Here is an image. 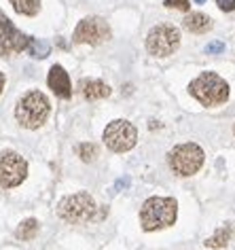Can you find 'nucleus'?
<instances>
[{
	"mask_svg": "<svg viewBox=\"0 0 235 250\" xmlns=\"http://www.w3.org/2000/svg\"><path fill=\"white\" fill-rule=\"evenodd\" d=\"M216 4H218V9L225 11V13H231V11H235V0H216Z\"/></svg>",
	"mask_w": 235,
	"mask_h": 250,
	"instance_id": "nucleus-21",
	"label": "nucleus"
},
{
	"mask_svg": "<svg viewBox=\"0 0 235 250\" xmlns=\"http://www.w3.org/2000/svg\"><path fill=\"white\" fill-rule=\"evenodd\" d=\"M178 47H180V30L172 23H159L146 36L148 53L157 55V58H168L178 51Z\"/></svg>",
	"mask_w": 235,
	"mask_h": 250,
	"instance_id": "nucleus-6",
	"label": "nucleus"
},
{
	"mask_svg": "<svg viewBox=\"0 0 235 250\" xmlns=\"http://www.w3.org/2000/svg\"><path fill=\"white\" fill-rule=\"evenodd\" d=\"M206 155H203L201 146L195 142H184V145L174 146L168 153V166L176 176H193L201 170Z\"/></svg>",
	"mask_w": 235,
	"mask_h": 250,
	"instance_id": "nucleus-5",
	"label": "nucleus"
},
{
	"mask_svg": "<svg viewBox=\"0 0 235 250\" xmlns=\"http://www.w3.org/2000/svg\"><path fill=\"white\" fill-rule=\"evenodd\" d=\"M28 51H30V55H32V58L42 60V58H47V55H49V51H51V47H49V42L40 41V39H30Z\"/></svg>",
	"mask_w": 235,
	"mask_h": 250,
	"instance_id": "nucleus-17",
	"label": "nucleus"
},
{
	"mask_svg": "<svg viewBox=\"0 0 235 250\" xmlns=\"http://www.w3.org/2000/svg\"><path fill=\"white\" fill-rule=\"evenodd\" d=\"M83 96L87 100H104L110 96V87L102 81H83Z\"/></svg>",
	"mask_w": 235,
	"mask_h": 250,
	"instance_id": "nucleus-13",
	"label": "nucleus"
},
{
	"mask_svg": "<svg viewBox=\"0 0 235 250\" xmlns=\"http://www.w3.org/2000/svg\"><path fill=\"white\" fill-rule=\"evenodd\" d=\"M2 89H4V74L0 72V93H2Z\"/></svg>",
	"mask_w": 235,
	"mask_h": 250,
	"instance_id": "nucleus-23",
	"label": "nucleus"
},
{
	"mask_svg": "<svg viewBox=\"0 0 235 250\" xmlns=\"http://www.w3.org/2000/svg\"><path fill=\"white\" fill-rule=\"evenodd\" d=\"M195 2H197V4H203V2H206V0H195Z\"/></svg>",
	"mask_w": 235,
	"mask_h": 250,
	"instance_id": "nucleus-24",
	"label": "nucleus"
},
{
	"mask_svg": "<svg viewBox=\"0 0 235 250\" xmlns=\"http://www.w3.org/2000/svg\"><path fill=\"white\" fill-rule=\"evenodd\" d=\"M49 112H51V104L49 98L42 91H28L23 93L21 100L15 106V119L21 127L26 129H39L42 123L47 121Z\"/></svg>",
	"mask_w": 235,
	"mask_h": 250,
	"instance_id": "nucleus-2",
	"label": "nucleus"
},
{
	"mask_svg": "<svg viewBox=\"0 0 235 250\" xmlns=\"http://www.w3.org/2000/svg\"><path fill=\"white\" fill-rule=\"evenodd\" d=\"M77 153H78V157H81L85 164H89V161H94L98 157V146L91 145V142H83V145H78Z\"/></svg>",
	"mask_w": 235,
	"mask_h": 250,
	"instance_id": "nucleus-18",
	"label": "nucleus"
},
{
	"mask_svg": "<svg viewBox=\"0 0 235 250\" xmlns=\"http://www.w3.org/2000/svg\"><path fill=\"white\" fill-rule=\"evenodd\" d=\"M222 51H225V42H220V41H214L206 47V53H210V55H216V53H222Z\"/></svg>",
	"mask_w": 235,
	"mask_h": 250,
	"instance_id": "nucleus-20",
	"label": "nucleus"
},
{
	"mask_svg": "<svg viewBox=\"0 0 235 250\" xmlns=\"http://www.w3.org/2000/svg\"><path fill=\"white\" fill-rule=\"evenodd\" d=\"M110 26L102 17H85L78 21L77 30L72 34V42L77 45H102L110 39Z\"/></svg>",
	"mask_w": 235,
	"mask_h": 250,
	"instance_id": "nucleus-9",
	"label": "nucleus"
},
{
	"mask_svg": "<svg viewBox=\"0 0 235 250\" xmlns=\"http://www.w3.org/2000/svg\"><path fill=\"white\" fill-rule=\"evenodd\" d=\"M28 176V161L15 151L0 153V187L13 189L20 187Z\"/></svg>",
	"mask_w": 235,
	"mask_h": 250,
	"instance_id": "nucleus-8",
	"label": "nucleus"
},
{
	"mask_svg": "<svg viewBox=\"0 0 235 250\" xmlns=\"http://www.w3.org/2000/svg\"><path fill=\"white\" fill-rule=\"evenodd\" d=\"M58 216L70 225H81V223L94 221L98 216L96 199L85 191L61 197L59 204H58Z\"/></svg>",
	"mask_w": 235,
	"mask_h": 250,
	"instance_id": "nucleus-4",
	"label": "nucleus"
},
{
	"mask_svg": "<svg viewBox=\"0 0 235 250\" xmlns=\"http://www.w3.org/2000/svg\"><path fill=\"white\" fill-rule=\"evenodd\" d=\"M233 134H235V125H233Z\"/></svg>",
	"mask_w": 235,
	"mask_h": 250,
	"instance_id": "nucleus-25",
	"label": "nucleus"
},
{
	"mask_svg": "<svg viewBox=\"0 0 235 250\" xmlns=\"http://www.w3.org/2000/svg\"><path fill=\"white\" fill-rule=\"evenodd\" d=\"M231 235H233V227L231 225H225V227H220L212 237H208L206 242V246L208 248H225L229 242H231Z\"/></svg>",
	"mask_w": 235,
	"mask_h": 250,
	"instance_id": "nucleus-14",
	"label": "nucleus"
},
{
	"mask_svg": "<svg viewBox=\"0 0 235 250\" xmlns=\"http://www.w3.org/2000/svg\"><path fill=\"white\" fill-rule=\"evenodd\" d=\"M178 216V202L174 197H148L140 208V225L146 233L172 227Z\"/></svg>",
	"mask_w": 235,
	"mask_h": 250,
	"instance_id": "nucleus-1",
	"label": "nucleus"
},
{
	"mask_svg": "<svg viewBox=\"0 0 235 250\" xmlns=\"http://www.w3.org/2000/svg\"><path fill=\"white\" fill-rule=\"evenodd\" d=\"M13 4V9L17 11L20 15H28L32 17L40 11V0H9Z\"/></svg>",
	"mask_w": 235,
	"mask_h": 250,
	"instance_id": "nucleus-15",
	"label": "nucleus"
},
{
	"mask_svg": "<svg viewBox=\"0 0 235 250\" xmlns=\"http://www.w3.org/2000/svg\"><path fill=\"white\" fill-rule=\"evenodd\" d=\"M138 142V129L125 119H115L104 129V145L113 153H127Z\"/></svg>",
	"mask_w": 235,
	"mask_h": 250,
	"instance_id": "nucleus-7",
	"label": "nucleus"
},
{
	"mask_svg": "<svg viewBox=\"0 0 235 250\" xmlns=\"http://www.w3.org/2000/svg\"><path fill=\"white\" fill-rule=\"evenodd\" d=\"M189 93L199 100L201 106H218L229 100V85L216 72H201L189 83Z\"/></svg>",
	"mask_w": 235,
	"mask_h": 250,
	"instance_id": "nucleus-3",
	"label": "nucleus"
},
{
	"mask_svg": "<svg viewBox=\"0 0 235 250\" xmlns=\"http://www.w3.org/2000/svg\"><path fill=\"white\" fill-rule=\"evenodd\" d=\"M165 7L168 9H178V11H189L191 9V2L189 0H165Z\"/></svg>",
	"mask_w": 235,
	"mask_h": 250,
	"instance_id": "nucleus-19",
	"label": "nucleus"
},
{
	"mask_svg": "<svg viewBox=\"0 0 235 250\" xmlns=\"http://www.w3.org/2000/svg\"><path fill=\"white\" fill-rule=\"evenodd\" d=\"M182 28L189 30V32H193V34H203L212 28V20L203 13H189L182 20Z\"/></svg>",
	"mask_w": 235,
	"mask_h": 250,
	"instance_id": "nucleus-12",
	"label": "nucleus"
},
{
	"mask_svg": "<svg viewBox=\"0 0 235 250\" xmlns=\"http://www.w3.org/2000/svg\"><path fill=\"white\" fill-rule=\"evenodd\" d=\"M47 83H49V89H51L58 98L68 100V98L72 96L70 77H68V72L59 64L51 66V70H49V77H47Z\"/></svg>",
	"mask_w": 235,
	"mask_h": 250,
	"instance_id": "nucleus-11",
	"label": "nucleus"
},
{
	"mask_svg": "<svg viewBox=\"0 0 235 250\" xmlns=\"http://www.w3.org/2000/svg\"><path fill=\"white\" fill-rule=\"evenodd\" d=\"M36 233H39V221H36V218H26V221L17 227L15 237L17 240H32Z\"/></svg>",
	"mask_w": 235,
	"mask_h": 250,
	"instance_id": "nucleus-16",
	"label": "nucleus"
},
{
	"mask_svg": "<svg viewBox=\"0 0 235 250\" xmlns=\"http://www.w3.org/2000/svg\"><path fill=\"white\" fill-rule=\"evenodd\" d=\"M30 45V36L20 32L13 21L0 9V55H13V53H21L26 51Z\"/></svg>",
	"mask_w": 235,
	"mask_h": 250,
	"instance_id": "nucleus-10",
	"label": "nucleus"
},
{
	"mask_svg": "<svg viewBox=\"0 0 235 250\" xmlns=\"http://www.w3.org/2000/svg\"><path fill=\"white\" fill-rule=\"evenodd\" d=\"M127 187H129V178H121V180H117L115 189L119 191V189H127Z\"/></svg>",
	"mask_w": 235,
	"mask_h": 250,
	"instance_id": "nucleus-22",
	"label": "nucleus"
}]
</instances>
